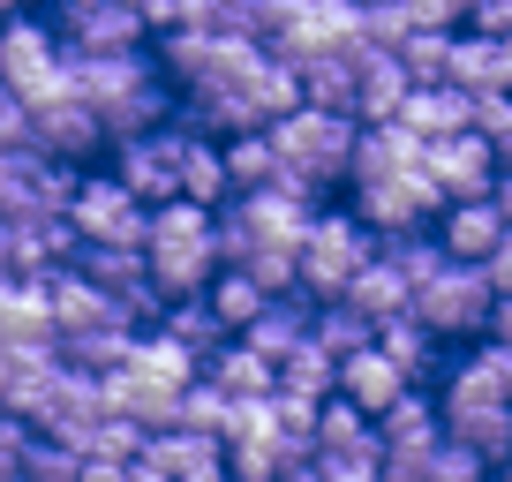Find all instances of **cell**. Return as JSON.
I'll list each match as a JSON object with an SVG mask.
<instances>
[{"mask_svg": "<svg viewBox=\"0 0 512 482\" xmlns=\"http://www.w3.org/2000/svg\"><path fill=\"white\" fill-rule=\"evenodd\" d=\"M151 279H159L166 294H211V279L226 272L219 257V211L211 204H189V196H174V204H151Z\"/></svg>", "mask_w": 512, "mask_h": 482, "instance_id": "6da1fadb", "label": "cell"}, {"mask_svg": "<svg viewBox=\"0 0 512 482\" xmlns=\"http://www.w3.org/2000/svg\"><path fill=\"white\" fill-rule=\"evenodd\" d=\"M272 144H279V159H287V174H279V181H294V189H324V181H347L354 174L362 121L309 98V106H294L287 121H272Z\"/></svg>", "mask_w": 512, "mask_h": 482, "instance_id": "7a4b0ae2", "label": "cell"}, {"mask_svg": "<svg viewBox=\"0 0 512 482\" xmlns=\"http://www.w3.org/2000/svg\"><path fill=\"white\" fill-rule=\"evenodd\" d=\"M377 249H384V234L354 204L347 211H317V226L302 234V287L317 294V302H339V294L377 264Z\"/></svg>", "mask_w": 512, "mask_h": 482, "instance_id": "3957f363", "label": "cell"}, {"mask_svg": "<svg viewBox=\"0 0 512 482\" xmlns=\"http://www.w3.org/2000/svg\"><path fill=\"white\" fill-rule=\"evenodd\" d=\"M415 317L430 324L437 339H490V324H497V287H490V272L452 257L445 272L415 294Z\"/></svg>", "mask_w": 512, "mask_h": 482, "instance_id": "277c9868", "label": "cell"}, {"mask_svg": "<svg viewBox=\"0 0 512 482\" xmlns=\"http://www.w3.org/2000/svg\"><path fill=\"white\" fill-rule=\"evenodd\" d=\"M0 76H8V91H16V98H31V106L76 91V83H68V46H61V31H53V16H16V23H8Z\"/></svg>", "mask_w": 512, "mask_h": 482, "instance_id": "5b68a950", "label": "cell"}, {"mask_svg": "<svg viewBox=\"0 0 512 482\" xmlns=\"http://www.w3.org/2000/svg\"><path fill=\"white\" fill-rule=\"evenodd\" d=\"M76 166L53 151H0V211L8 219H61L76 204Z\"/></svg>", "mask_w": 512, "mask_h": 482, "instance_id": "8992f818", "label": "cell"}, {"mask_svg": "<svg viewBox=\"0 0 512 482\" xmlns=\"http://www.w3.org/2000/svg\"><path fill=\"white\" fill-rule=\"evenodd\" d=\"M68 219L83 226V241H121V249H144V241H151V204L128 189L113 166H106V174H83V181H76Z\"/></svg>", "mask_w": 512, "mask_h": 482, "instance_id": "52a82bcc", "label": "cell"}, {"mask_svg": "<svg viewBox=\"0 0 512 482\" xmlns=\"http://www.w3.org/2000/svg\"><path fill=\"white\" fill-rule=\"evenodd\" d=\"M347 196L377 234H415V226H437L452 211L445 181H437L430 166H415V174H400V181H362V189H347Z\"/></svg>", "mask_w": 512, "mask_h": 482, "instance_id": "ba28073f", "label": "cell"}, {"mask_svg": "<svg viewBox=\"0 0 512 482\" xmlns=\"http://www.w3.org/2000/svg\"><path fill=\"white\" fill-rule=\"evenodd\" d=\"M53 31L68 53H128L151 38V23L136 0H53Z\"/></svg>", "mask_w": 512, "mask_h": 482, "instance_id": "9c48e42d", "label": "cell"}, {"mask_svg": "<svg viewBox=\"0 0 512 482\" xmlns=\"http://www.w3.org/2000/svg\"><path fill=\"white\" fill-rule=\"evenodd\" d=\"M76 257H83V226L68 211L61 219H8L0 211V264H8V279H46Z\"/></svg>", "mask_w": 512, "mask_h": 482, "instance_id": "30bf717a", "label": "cell"}, {"mask_svg": "<svg viewBox=\"0 0 512 482\" xmlns=\"http://www.w3.org/2000/svg\"><path fill=\"white\" fill-rule=\"evenodd\" d=\"M181 136H189V129H181V113H174L166 129L113 144V174L144 196V204H174V196H181Z\"/></svg>", "mask_w": 512, "mask_h": 482, "instance_id": "8fae6325", "label": "cell"}, {"mask_svg": "<svg viewBox=\"0 0 512 482\" xmlns=\"http://www.w3.org/2000/svg\"><path fill=\"white\" fill-rule=\"evenodd\" d=\"M430 166L437 181H445L452 204H475V196H497V181H505V151L490 144L482 129H460V136H437L430 144Z\"/></svg>", "mask_w": 512, "mask_h": 482, "instance_id": "7c38bea8", "label": "cell"}, {"mask_svg": "<svg viewBox=\"0 0 512 482\" xmlns=\"http://www.w3.org/2000/svg\"><path fill=\"white\" fill-rule=\"evenodd\" d=\"M38 151H53V159H68V166H83L91 151H113L106 113H98L83 91L46 98V106H38Z\"/></svg>", "mask_w": 512, "mask_h": 482, "instance_id": "4fadbf2b", "label": "cell"}, {"mask_svg": "<svg viewBox=\"0 0 512 482\" xmlns=\"http://www.w3.org/2000/svg\"><path fill=\"white\" fill-rule=\"evenodd\" d=\"M422 159H430V144H422L407 121H362V144H354L347 189H362V181H400V174H415Z\"/></svg>", "mask_w": 512, "mask_h": 482, "instance_id": "5bb4252c", "label": "cell"}, {"mask_svg": "<svg viewBox=\"0 0 512 482\" xmlns=\"http://www.w3.org/2000/svg\"><path fill=\"white\" fill-rule=\"evenodd\" d=\"M317 309H324V302H317L309 287H294V294H272V309H264V317H256L241 339H249L256 354L287 362V354H302L309 339H317Z\"/></svg>", "mask_w": 512, "mask_h": 482, "instance_id": "9a60e30c", "label": "cell"}, {"mask_svg": "<svg viewBox=\"0 0 512 482\" xmlns=\"http://www.w3.org/2000/svg\"><path fill=\"white\" fill-rule=\"evenodd\" d=\"M317 452L324 460H384V422L369 407H354L347 392H332L317 422Z\"/></svg>", "mask_w": 512, "mask_h": 482, "instance_id": "2e32d148", "label": "cell"}, {"mask_svg": "<svg viewBox=\"0 0 512 482\" xmlns=\"http://www.w3.org/2000/svg\"><path fill=\"white\" fill-rule=\"evenodd\" d=\"M445 437L475 445L490 467H512V400H445Z\"/></svg>", "mask_w": 512, "mask_h": 482, "instance_id": "e0dca14e", "label": "cell"}, {"mask_svg": "<svg viewBox=\"0 0 512 482\" xmlns=\"http://www.w3.org/2000/svg\"><path fill=\"white\" fill-rule=\"evenodd\" d=\"M339 392H347L354 407H369V415H384V407H400L407 392H415V377H407L384 347H362V354L339 362Z\"/></svg>", "mask_w": 512, "mask_h": 482, "instance_id": "ac0fdd59", "label": "cell"}, {"mask_svg": "<svg viewBox=\"0 0 512 482\" xmlns=\"http://www.w3.org/2000/svg\"><path fill=\"white\" fill-rule=\"evenodd\" d=\"M445 400H512V347L505 339H475L445 370Z\"/></svg>", "mask_w": 512, "mask_h": 482, "instance_id": "d6986e66", "label": "cell"}, {"mask_svg": "<svg viewBox=\"0 0 512 482\" xmlns=\"http://www.w3.org/2000/svg\"><path fill=\"white\" fill-rule=\"evenodd\" d=\"M437 234H445V249H452L460 264H482L497 241L512 234V219H505V204H497V196H475V204H452L445 219H437Z\"/></svg>", "mask_w": 512, "mask_h": 482, "instance_id": "ffe728a7", "label": "cell"}, {"mask_svg": "<svg viewBox=\"0 0 512 482\" xmlns=\"http://www.w3.org/2000/svg\"><path fill=\"white\" fill-rule=\"evenodd\" d=\"M422 83H415V68H407V53H384V46H369V61H362V121H400L407 113V98H415Z\"/></svg>", "mask_w": 512, "mask_h": 482, "instance_id": "44dd1931", "label": "cell"}, {"mask_svg": "<svg viewBox=\"0 0 512 482\" xmlns=\"http://www.w3.org/2000/svg\"><path fill=\"white\" fill-rule=\"evenodd\" d=\"M384 452H437L445 445V400L430 385H415L400 407H384Z\"/></svg>", "mask_w": 512, "mask_h": 482, "instance_id": "7402d4cb", "label": "cell"}, {"mask_svg": "<svg viewBox=\"0 0 512 482\" xmlns=\"http://www.w3.org/2000/svg\"><path fill=\"white\" fill-rule=\"evenodd\" d=\"M204 377L226 385L234 400H279V362H272V354H256L249 339H226V347L204 362Z\"/></svg>", "mask_w": 512, "mask_h": 482, "instance_id": "603a6c76", "label": "cell"}, {"mask_svg": "<svg viewBox=\"0 0 512 482\" xmlns=\"http://www.w3.org/2000/svg\"><path fill=\"white\" fill-rule=\"evenodd\" d=\"M0 339H61L46 279H8L0 287Z\"/></svg>", "mask_w": 512, "mask_h": 482, "instance_id": "cb8c5ba5", "label": "cell"}, {"mask_svg": "<svg viewBox=\"0 0 512 482\" xmlns=\"http://www.w3.org/2000/svg\"><path fill=\"white\" fill-rule=\"evenodd\" d=\"M377 347L392 354V362H400V370L415 377V385H430V377H437V362H445V354H437L445 339H437L430 324L415 317V309H407V317H384V324H377Z\"/></svg>", "mask_w": 512, "mask_h": 482, "instance_id": "d4e9b609", "label": "cell"}, {"mask_svg": "<svg viewBox=\"0 0 512 482\" xmlns=\"http://www.w3.org/2000/svg\"><path fill=\"white\" fill-rule=\"evenodd\" d=\"M151 460L166 467L174 482H189V475H211V467H226V437H211V430H151Z\"/></svg>", "mask_w": 512, "mask_h": 482, "instance_id": "484cf974", "label": "cell"}, {"mask_svg": "<svg viewBox=\"0 0 512 482\" xmlns=\"http://www.w3.org/2000/svg\"><path fill=\"white\" fill-rule=\"evenodd\" d=\"M347 302L362 309L369 324H384V317H407V309H415V279H407L400 264H392V257L377 249V264H369V272L347 287Z\"/></svg>", "mask_w": 512, "mask_h": 482, "instance_id": "4316f807", "label": "cell"}, {"mask_svg": "<svg viewBox=\"0 0 512 482\" xmlns=\"http://www.w3.org/2000/svg\"><path fill=\"white\" fill-rule=\"evenodd\" d=\"M226 166H234V196L272 189V181L287 174V159H279L272 129H241V136H226Z\"/></svg>", "mask_w": 512, "mask_h": 482, "instance_id": "83f0119b", "label": "cell"}, {"mask_svg": "<svg viewBox=\"0 0 512 482\" xmlns=\"http://www.w3.org/2000/svg\"><path fill=\"white\" fill-rule=\"evenodd\" d=\"M166 332H174V339H189V347L204 354V362H211V354L226 347V339H241L234 324L219 317V302H211V294H181V302L166 309Z\"/></svg>", "mask_w": 512, "mask_h": 482, "instance_id": "f1b7e54d", "label": "cell"}, {"mask_svg": "<svg viewBox=\"0 0 512 482\" xmlns=\"http://www.w3.org/2000/svg\"><path fill=\"white\" fill-rule=\"evenodd\" d=\"M136 339H144L136 324H98V332H68L61 354L76 362V370H98V377H106V370H121V362H136Z\"/></svg>", "mask_w": 512, "mask_h": 482, "instance_id": "f546056e", "label": "cell"}, {"mask_svg": "<svg viewBox=\"0 0 512 482\" xmlns=\"http://www.w3.org/2000/svg\"><path fill=\"white\" fill-rule=\"evenodd\" d=\"M452 83H460V91H505V38L460 31V46H452Z\"/></svg>", "mask_w": 512, "mask_h": 482, "instance_id": "4dcf8cb0", "label": "cell"}, {"mask_svg": "<svg viewBox=\"0 0 512 482\" xmlns=\"http://www.w3.org/2000/svg\"><path fill=\"white\" fill-rule=\"evenodd\" d=\"M279 392H294V400H332L339 392V354L324 347V339H309L302 354L279 362Z\"/></svg>", "mask_w": 512, "mask_h": 482, "instance_id": "1f68e13d", "label": "cell"}, {"mask_svg": "<svg viewBox=\"0 0 512 482\" xmlns=\"http://www.w3.org/2000/svg\"><path fill=\"white\" fill-rule=\"evenodd\" d=\"M211 302H219V317L234 324V332H249V324L272 309V287H264L256 272H219L211 279Z\"/></svg>", "mask_w": 512, "mask_h": 482, "instance_id": "d6a6232c", "label": "cell"}, {"mask_svg": "<svg viewBox=\"0 0 512 482\" xmlns=\"http://www.w3.org/2000/svg\"><path fill=\"white\" fill-rule=\"evenodd\" d=\"M317 339H324V347H332V354H339V362H347V354H362V347H377V324H369V317H362V309H354V302H347V294H339V302H324V309H317Z\"/></svg>", "mask_w": 512, "mask_h": 482, "instance_id": "836d02e7", "label": "cell"}, {"mask_svg": "<svg viewBox=\"0 0 512 482\" xmlns=\"http://www.w3.org/2000/svg\"><path fill=\"white\" fill-rule=\"evenodd\" d=\"M181 430H211V437H226V430H234V392L211 385V377H196V385L181 392Z\"/></svg>", "mask_w": 512, "mask_h": 482, "instance_id": "e575fe53", "label": "cell"}, {"mask_svg": "<svg viewBox=\"0 0 512 482\" xmlns=\"http://www.w3.org/2000/svg\"><path fill=\"white\" fill-rule=\"evenodd\" d=\"M241 272H256L272 294H294V287H302V241H256Z\"/></svg>", "mask_w": 512, "mask_h": 482, "instance_id": "d590c367", "label": "cell"}, {"mask_svg": "<svg viewBox=\"0 0 512 482\" xmlns=\"http://www.w3.org/2000/svg\"><path fill=\"white\" fill-rule=\"evenodd\" d=\"M415 31H422V23H415L407 0H369V8H362V38H369V46H384V53H400Z\"/></svg>", "mask_w": 512, "mask_h": 482, "instance_id": "8d00e7d4", "label": "cell"}, {"mask_svg": "<svg viewBox=\"0 0 512 482\" xmlns=\"http://www.w3.org/2000/svg\"><path fill=\"white\" fill-rule=\"evenodd\" d=\"M452 46H460V31H415L400 53L415 68V83H452Z\"/></svg>", "mask_w": 512, "mask_h": 482, "instance_id": "74e56055", "label": "cell"}, {"mask_svg": "<svg viewBox=\"0 0 512 482\" xmlns=\"http://www.w3.org/2000/svg\"><path fill=\"white\" fill-rule=\"evenodd\" d=\"M497 467L482 460L475 445H460V437H445V445L430 452V482H490Z\"/></svg>", "mask_w": 512, "mask_h": 482, "instance_id": "f35d334b", "label": "cell"}, {"mask_svg": "<svg viewBox=\"0 0 512 482\" xmlns=\"http://www.w3.org/2000/svg\"><path fill=\"white\" fill-rule=\"evenodd\" d=\"M475 129L512 159V91H475Z\"/></svg>", "mask_w": 512, "mask_h": 482, "instance_id": "ab89813d", "label": "cell"}, {"mask_svg": "<svg viewBox=\"0 0 512 482\" xmlns=\"http://www.w3.org/2000/svg\"><path fill=\"white\" fill-rule=\"evenodd\" d=\"M467 31H490V38H512V0H475Z\"/></svg>", "mask_w": 512, "mask_h": 482, "instance_id": "60d3db41", "label": "cell"}, {"mask_svg": "<svg viewBox=\"0 0 512 482\" xmlns=\"http://www.w3.org/2000/svg\"><path fill=\"white\" fill-rule=\"evenodd\" d=\"M384 482H430V452H384Z\"/></svg>", "mask_w": 512, "mask_h": 482, "instance_id": "b9f144b4", "label": "cell"}, {"mask_svg": "<svg viewBox=\"0 0 512 482\" xmlns=\"http://www.w3.org/2000/svg\"><path fill=\"white\" fill-rule=\"evenodd\" d=\"M324 482H384V460H324Z\"/></svg>", "mask_w": 512, "mask_h": 482, "instance_id": "7bdbcfd3", "label": "cell"}, {"mask_svg": "<svg viewBox=\"0 0 512 482\" xmlns=\"http://www.w3.org/2000/svg\"><path fill=\"white\" fill-rule=\"evenodd\" d=\"M482 272H490V287H497V294H512V234L497 241L490 257H482Z\"/></svg>", "mask_w": 512, "mask_h": 482, "instance_id": "ee69618b", "label": "cell"}, {"mask_svg": "<svg viewBox=\"0 0 512 482\" xmlns=\"http://www.w3.org/2000/svg\"><path fill=\"white\" fill-rule=\"evenodd\" d=\"M121 482H174V475H166V467L151 460V445H144V460H128V475H121Z\"/></svg>", "mask_w": 512, "mask_h": 482, "instance_id": "f6af8a7d", "label": "cell"}, {"mask_svg": "<svg viewBox=\"0 0 512 482\" xmlns=\"http://www.w3.org/2000/svg\"><path fill=\"white\" fill-rule=\"evenodd\" d=\"M279 482H324V452H309V460H287V475Z\"/></svg>", "mask_w": 512, "mask_h": 482, "instance_id": "bcb514c9", "label": "cell"}, {"mask_svg": "<svg viewBox=\"0 0 512 482\" xmlns=\"http://www.w3.org/2000/svg\"><path fill=\"white\" fill-rule=\"evenodd\" d=\"M490 339H505V347H512V294H497V324H490Z\"/></svg>", "mask_w": 512, "mask_h": 482, "instance_id": "7dc6e473", "label": "cell"}, {"mask_svg": "<svg viewBox=\"0 0 512 482\" xmlns=\"http://www.w3.org/2000/svg\"><path fill=\"white\" fill-rule=\"evenodd\" d=\"M497 204H505V219H512V166H505V181H497Z\"/></svg>", "mask_w": 512, "mask_h": 482, "instance_id": "c3c4849f", "label": "cell"}, {"mask_svg": "<svg viewBox=\"0 0 512 482\" xmlns=\"http://www.w3.org/2000/svg\"><path fill=\"white\" fill-rule=\"evenodd\" d=\"M189 482H234V467H211V475H189Z\"/></svg>", "mask_w": 512, "mask_h": 482, "instance_id": "681fc988", "label": "cell"}, {"mask_svg": "<svg viewBox=\"0 0 512 482\" xmlns=\"http://www.w3.org/2000/svg\"><path fill=\"white\" fill-rule=\"evenodd\" d=\"M8 8H16V16H38V8H46V0H8Z\"/></svg>", "mask_w": 512, "mask_h": 482, "instance_id": "f907efd6", "label": "cell"}, {"mask_svg": "<svg viewBox=\"0 0 512 482\" xmlns=\"http://www.w3.org/2000/svg\"><path fill=\"white\" fill-rule=\"evenodd\" d=\"M490 482H512V467H497V475H490Z\"/></svg>", "mask_w": 512, "mask_h": 482, "instance_id": "816d5d0a", "label": "cell"}]
</instances>
